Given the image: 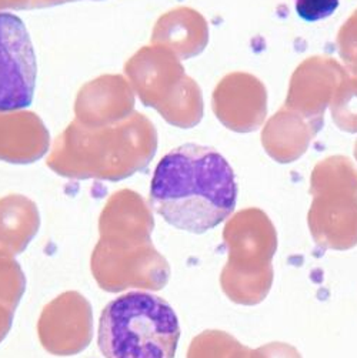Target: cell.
Here are the masks:
<instances>
[{
	"mask_svg": "<svg viewBox=\"0 0 357 358\" xmlns=\"http://www.w3.org/2000/svg\"><path fill=\"white\" fill-rule=\"evenodd\" d=\"M237 183L232 166L213 148L183 145L158 164L150 204L173 227L203 234L234 211Z\"/></svg>",
	"mask_w": 357,
	"mask_h": 358,
	"instance_id": "cell-1",
	"label": "cell"
},
{
	"mask_svg": "<svg viewBox=\"0 0 357 358\" xmlns=\"http://www.w3.org/2000/svg\"><path fill=\"white\" fill-rule=\"evenodd\" d=\"M153 227L149 206L134 192L122 190L109 199L100 214V238L90 260L102 290L159 292L164 287L170 266L153 245Z\"/></svg>",
	"mask_w": 357,
	"mask_h": 358,
	"instance_id": "cell-2",
	"label": "cell"
},
{
	"mask_svg": "<svg viewBox=\"0 0 357 358\" xmlns=\"http://www.w3.org/2000/svg\"><path fill=\"white\" fill-rule=\"evenodd\" d=\"M156 153L153 126L139 115L134 120L100 126L71 124L56 145L49 167L70 178L119 182L145 169Z\"/></svg>",
	"mask_w": 357,
	"mask_h": 358,
	"instance_id": "cell-3",
	"label": "cell"
},
{
	"mask_svg": "<svg viewBox=\"0 0 357 358\" xmlns=\"http://www.w3.org/2000/svg\"><path fill=\"white\" fill-rule=\"evenodd\" d=\"M178 338L174 310L146 292L119 296L99 320L97 344L104 358H174Z\"/></svg>",
	"mask_w": 357,
	"mask_h": 358,
	"instance_id": "cell-4",
	"label": "cell"
},
{
	"mask_svg": "<svg viewBox=\"0 0 357 358\" xmlns=\"http://www.w3.org/2000/svg\"><path fill=\"white\" fill-rule=\"evenodd\" d=\"M223 240L227 263L220 274L222 290L240 306L262 303L273 284L272 260L277 252V231L260 208H244L226 223Z\"/></svg>",
	"mask_w": 357,
	"mask_h": 358,
	"instance_id": "cell-5",
	"label": "cell"
},
{
	"mask_svg": "<svg viewBox=\"0 0 357 358\" xmlns=\"http://www.w3.org/2000/svg\"><path fill=\"white\" fill-rule=\"evenodd\" d=\"M313 203L307 223L314 243L325 250H350L357 245V170L335 156L320 162L312 173Z\"/></svg>",
	"mask_w": 357,
	"mask_h": 358,
	"instance_id": "cell-6",
	"label": "cell"
},
{
	"mask_svg": "<svg viewBox=\"0 0 357 358\" xmlns=\"http://www.w3.org/2000/svg\"><path fill=\"white\" fill-rule=\"evenodd\" d=\"M38 63L30 34L15 15L0 12V113L31 104Z\"/></svg>",
	"mask_w": 357,
	"mask_h": 358,
	"instance_id": "cell-7",
	"label": "cell"
},
{
	"mask_svg": "<svg viewBox=\"0 0 357 358\" xmlns=\"http://www.w3.org/2000/svg\"><path fill=\"white\" fill-rule=\"evenodd\" d=\"M38 334L43 348L55 355H76L93 338L90 303L78 292H66L52 300L38 321Z\"/></svg>",
	"mask_w": 357,
	"mask_h": 358,
	"instance_id": "cell-8",
	"label": "cell"
},
{
	"mask_svg": "<svg viewBox=\"0 0 357 358\" xmlns=\"http://www.w3.org/2000/svg\"><path fill=\"white\" fill-rule=\"evenodd\" d=\"M346 78L339 64L329 59L314 57L306 60L293 75L286 107L302 115L307 120L323 124L326 104L336 92L316 87L340 85Z\"/></svg>",
	"mask_w": 357,
	"mask_h": 358,
	"instance_id": "cell-9",
	"label": "cell"
},
{
	"mask_svg": "<svg viewBox=\"0 0 357 358\" xmlns=\"http://www.w3.org/2000/svg\"><path fill=\"white\" fill-rule=\"evenodd\" d=\"M302 115L293 110H281L266 126L262 141L269 156L279 163H292L304 152L310 140L320 130L321 124L302 122Z\"/></svg>",
	"mask_w": 357,
	"mask_h": 358,
	"instance_id": "cell-10",
	"label": "cell"
},
{
	"mask_svg": "<svg viewBox=\"0 0 357 358\" xmlns=\"http://www.w3.org/2000/svg\"><path fill=\"white\" fill-rule=\"evenodd\" d=\"M41 226L36 204L23 196L0 200V250L12 256L23 253Z\"/></svg>",
	"mask_w": 357,
	"mask_h": 358,
	"instance_id": "cell-11",
	"label": "cell"
},
{
	"mask_svg": "<svg viewBox=\"0 0 357 358\" xmlns=\"http://www.w3.org/2000/svg\"><path fill=\"white\" fill-rule=\"evenodd\" d=\"M49 148L46 129L31 124H0V160L26 164L41 159Z\"/></svg>",
	"mask_w": 357,
	"mask_h": 358,
	"instance_id": "cell-12",
	"label": "cell"
},
{
	"mask_svg": "<svg viewBox=\"0 0 357 358\" xmlns=\"http://www.w3.org/2000/svg\"><path fill=\"white\" fill-rule=\"evenodd\" d=\"M188 358H255V350L244 347L226 331L206 330L192 340Z\"/></svg>",
	"mask_w": 357,
	"mask_h": 358,
	"instance_id": "cell-13",
	"label": "cell"
},
{
	"mask_svg": "<svg viewBox=\"0 0 357 358\" xmlns=\"http://www.w3.org/2000/svg\"><path fill=\"white\" fill-rule=\"evenodd\" d=\"M26 290V277L12 255L0 250V304L16 310Z\"/></svg>",
	"mask_w": 357,
	"mask_h": 358,
	"instance_id": "cell-14",
	"label": "cell"
},
{
	"mask_svg": "<svg viewBox=\"0 0 357 358\" xmlns=\"http://www.w3.org/2000/svg\"><path fill=\"white\" fill-rule=\"evenodd\" d=\"M332 116L349 133H357V80L346 75L332 99Z\"/></svg>",
	"mask_w": 357,
	"mask_h": 358,
	"instance_id": "cell-15",
	"label": "cell"
},
{
	"mask_svg": "<svg viewBox=\"0 0 357 358\" xmlns=\"http://www.w3.org/2000/svg\"><path fill=\"white\" fill-rule=\"evenodd\" d=\"M337 46L349 76L357 80V10L342 26L337 36Z\"/></svg>",
	"mask_w": 357,
	"mask_h": 358,
	"instance_id": "cell-16",
	"label": "cell"
},
{
	"mask_svg": "<svg viewBox=\"0 0 357 358\" xmlns=\"http://www.w3.org/2000/svg\"><path fill=\"white\" fill-rule=\"evenodd\" d=\"M295 5L298 15L304 22H318L337 10L339 0H295Z\"/></svg>",
	"mask_w": 357,
	"mask_h": 358,
	"instance_id": "cell-17",
	"label": "cell"
},
{
	"mask_svg": "<svg viewBox=\"0 0 357 358\" xmlns=\"http://www.w3.org/2000/svg\"><path fill=\"white\" fill-rule=\"evenodd\" d=\"M255 358H302V355L293 345L270 343L255 350Z\"/></svg>",
	"mask_w": 357,
	"mask_h": 358,
	"instance_id": "cell-18",
	"label": "cell"
},
{
	"mask_svg": "<svg viewBox=\"0 0 357 358\" xmlns=\"http://www.w3.org/2000/svg\"><path fill=\"white\" fill-rule=\"evenodd\" d=\"M13 310L0 304V343L6 338L8 333L10 331L13 323Z\"/></svg>",
	"mask_w": 357,
	"mask_h": 358,
	"instance_id": "cell-19",
	"label": "cell"
},
{
	"mask_svg": "<svg viewBox=\"0 0 357 358\" xmlns=\"http://www.w3.org/2000/svg\"><path fill=\"white\" fill-rule=\"evenodd\" d=\"M354 156H356V159H357V141H356V148H354Z\"/></svg>",
	"mask_w": 357,
	"mask_h": 358,
	"instance_id": "cell-20",
	"label": "cell"
}]
</instances>
